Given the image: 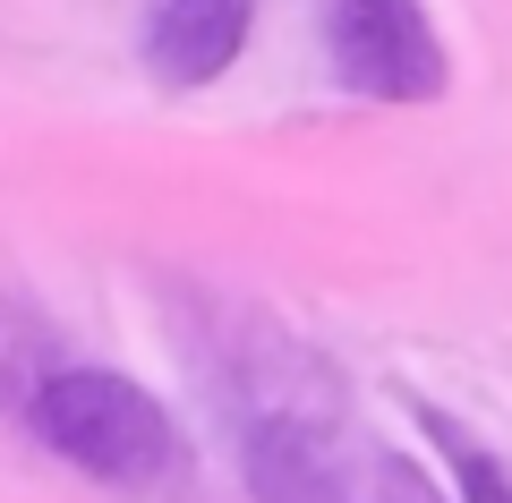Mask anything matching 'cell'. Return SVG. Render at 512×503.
<instances>
[{
	"label": "cell",
	"mask_w": 512,
	"mask_h": 503,
	"mask_svg": "<svg viewBox=\"0 0 512 503\" xmlns=\"http://www.w3.org/2000/svg\"><path fill=\"white\" fill-rule=\"evenodd\" d=\"M26 427H35L43 452H60L69 469L120 486V495H171L188 478L180 418L111 367H52L26 393Z\"/></svg>",
	"instance_id": "1"
},
{
	"label": "cell",
	"mask_w": 512,
	"mask_h": 503,
	"mask_svg": "<svg viewBox=\"0 0 512 503\" xmlns=\"http://www.w3.org/2000/svg\"><path fill=\"white\" fill-rule=\"evenodd\" d=\"M325 52H333V77L367 103H436L444 77H453L427 0H333Z\"/></svg>",
	"instance_id": "2"
},
{
	"label": "cell",
	"mask_w": 512,
	"mask_h": 503,
	"mask_svg": "<svg viewBox=\"0 0 512 503\" xmlns=\"http://www.w3.org/2000/svg\"><path fill=\"white\" fill-rule=\"evenodd\" d=\"M248 486L256 503H359V461L316 418L274 410L248 427Z\"/></svg>",
	"instance_id": "3"
},
{
	"label": "cell",
	"mask_w": 512,
	"mask_h": 503,
	"mask_svg": "<svg viewBox=\"0 0 512 503\" xmlns=\"http://www.w3.org/2000/svg\"><path fill=\"white\" fill-rule=\"evenodd\" d=\"M248 26H256V0H154L137 52L163 86L188 94V86H214L248 52Z\"/></svg>",
	"instance_id": "4"
},
{
	"label": "cell",
	"mask_w": 512,
	"mask_h": 503,
	"mask_svg": "<svg viewBox=\"0 0 512 503\" xmlns=\"http://www.w3.org/2000/svg\"><path fill=\"white\" fill-rule=\"evenodd\" d=\"M419 427H427V444L444 452V469H453V495H461V503H512V469L495 461L487 444H470L453 410H427V401H419Z\"/></svg>",
	"instance_id": "5"
},
{
	"label": "cell",
	"mask_w": 512,
	"mask_h": 503,
	"mask_svg": "<svg viewBox=\"0 0 512 503\" xmlns=\"http://www.w3.org/2000/svg\"><path fill=\"white\" fill-rule=\"evenodd\" d=\"M367 478L376 486H359V503H444L436 486H427L410 461H393V452H367Z\"/></svg>",
	"instance_id": "6"
}]
</instances>
